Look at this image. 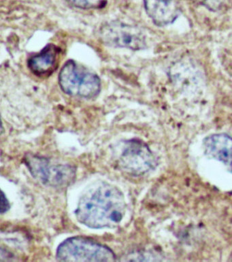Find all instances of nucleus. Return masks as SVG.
I'll return each instance as SVG.
<instances>
[{
    "label": "nucleus",
    "instance_id": "6",
    "mask_svg": "<svg viewBox=\"0 0 232 262\" xmlns=\"http://www.w3.org/2000/svg\"><path fill=\"white\" fill-rule=\"evenodd\" d=\"M99 36L105 44L113 47L140 50L146 48L145 35L138 27L122 22L107 23L99 28Z\"/></svg>",
    "mask_w": 232,
    "mask_h": 262
},
{
    "label": "nucleus",
    "instance_id": "11",
    "mask_svg": "<svg viewBox=\"0 0 232 262\" xmlns=\"http://www.w3.org/2000/svg\"><path fill=\"white\" fill-rule=\"evenodd\" d=\"M1 210L0 212L1 214H5V213L8 212L10 209V203L9 200H7V196L4 191L1 192Z\"/></svg>",
    "mask_w": 232,
    "mask_h": 262
},
{
    "label": "nucleus",
    "instance_id": "3",
    "mask_svg": "<svg viewBox=\"0 0 232 262\" xmlns=\"http://www.w3.org/2000/svg\"><path fill=\"white\" fill-rule=\"evenodd\" d=\"M56 258L61 261H117V256L107 246L81 235L63 241L57 249Z\"/></svg>",
    "mask_w": 232,
    "mask_h": 262
},
{
    "label": "nucleus",
    "instance_id": "10",
    "mask_svg": "<svg viewBox=\"0 0 232 262\" xmlns=\"http://www.w3.org/2000/svg\"><path fill=\"white\" fill-rule=\"evenodd\" d=\"M69 4L81 9H101L105 7L108 0H66Z\"/></svg>",
    "mask_w": 232,
    "mask_h": 262
},
{
    "label": "nucleus",
    "instance_id": "1",
    "mask_svg": "<svg viewBox=\"0 0 232 262\" xmlns=\"http://www.w3.org/2000/svg\"><path fill=\"white\" fill-rule=\"evenodd\" d=\"M125 200L117 186L102 182L85 192L75 210L77 220L92 229L114 228L123 219Z\"/></svg>",
    "mask_w": 232,
    "mask_h": 262
},
{
    "label": "nucleus",
    "instance_id": "12",
    "mask_svg": "<svg viewBox=\"0 0 232 262\" xmlns=\"http://www.w3.org/2000/svg\"><path fill=\"white\" fill-rule=\"evenodd\" d=\"M232 256V255H231Z\"/></svg>",
    "mask_w": 232,
    "mask_h": 262
},
{
    "label": "nucleus",
    "instance_id": "5",
    "mask_svg": "<svg viewBox=\"0 0 232 262\" xmlns=\"http://www.w3.org/2000/svg\"><path fill=\"white\" fill-rule=\"evenodd\" d=\"M117 160L120 169L132 176L144 175L156 167V157L146 143L139 139L125 141Z\"/></svg>",
    "mask_w": 232,
    "mask_h": 262
},
{
    "label": "nucleus",
    "instance_id": "9",
    "mask_svg": "<svg viewBox=\"0 0 232 262\" xmlns=\"http://www.w3.org/2000/svg\"><path fill=\"white\" fill-rule=\"evenodd\" d=\"M144 5L146 14L158 26L172 24L179 14L174 0H144Z\"/></svg>",
    "mask_w": 232,
    "mask_h": 262
},
{
    "label": "nucleus",
    "instance_id": "4",
    "mask_svg": "<svg viewBox=\"0 0 232 262\" xmlns=\"http://www.w3.org/2000/svg\"><path fill=\"white\" fill-rule=\"evenodd\" d=\"M24 163L36 180L50 187L66 188L76 178V167L70 164L56 163L48 158L34 155H26Z\"/></svg>",
    "mask_w": 232,
    "mask_h": 262
},
{
    "label": "nucleus",
    "instance_id": "7",
    "mask_svg": "<svg viewBox=\"0 0 232 262\" xmlns=\"http://www.w3.org/2000/svg\"><path fill=\"white\" fill-rule=\"evenodd\" d=\"M60 57V49L54 44H48L28 59V67L38 77H48L58 68Z\"/></svg>",
    "mask_w": 232,
    "mask_h": 262
},
{
    "label": "nucleus",
    "instance_id": "8",
    "mask_svg": "<svg viewBox=\"0 0 232 262\" xmlns=\"http://www.w3.org/2000/svg\"><path fill=\"white\" fill-rule=\"evenodd\" d=\"M205 155L223 163L232 173V137L225 133L210 135L203 140Z\"/></svg>",
    "mask_w": 232,
    "mask_h": 262
},
{
    "label": "nucleus",
    "instance_id": "2",
    "mask_svg": "<svg viewBox=\"0 0 232 262\" xmlns=\"http://www.w3.org/2000/svg\"><path fill=\"white\" fill-rule=\"evenodd\" d=\"M59 84L68 95L90 99L101 91L99 76L73 59L67 61L59 74Z\"/></svg>",
    "mask_w": 232,
    "mask_h": 262
}]
</instances>
